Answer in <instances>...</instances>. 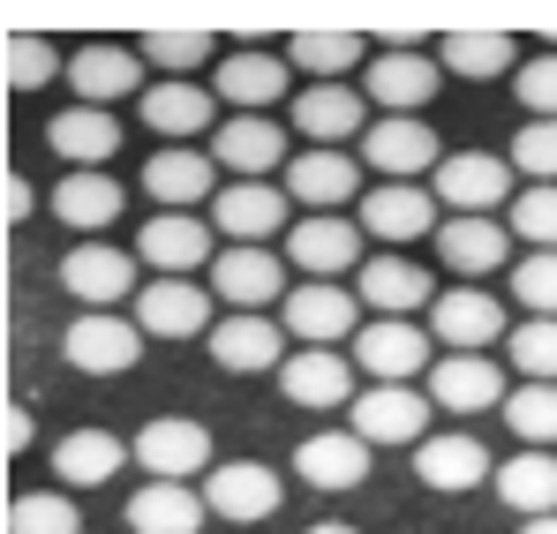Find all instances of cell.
<instances>
[{"label":"cell","instance_id":"cell-1","mask_svg":"<svg viewBox=\"0 0 557 534\" xmlns=\"http://www.w3.org/2000/svg\"><path fill=\"white\" fill-rule=\"evenodd\" d=\"M430 196H437L453 219H490L497 203L512 211V159H490V151H453V159L430 174Z\"/></svg>","mask_w":557,"mask_h":534},{"label":"cell","instance_id":"cell-2","mask_svg":"<svg viewBox=\"0 0 557 534\" xmlns=\"http://www.w3.org/2000/svg\"><path fill=\"white\" fill-rule=\"evenodd\" d=\"M61 355H69V369H84V376H128L144 361V332L121 309H84L61 332Z\"/></svg>","mask_w":557,"mask_h":534},{"label":"cell","instance_id":"cell-3","mask_svg":"<svg viewBox=\"0 0 557 534\" xmlns=\"http://www.w3.org/2000/svg\"><path fill=\"white\" fill-rule=\"evenodd\" d=\"M286 188L272 181H226L211 196V234H226V249H264L278 226H286Z\"/></svg>","mask_w":557,"mask_h":534},{"label":"cell","instance_id":"cell-4","mask_svg":"<svg viewBox=\"0 0 557 534\" xmlns=\"http://www.w3.org/2000/svg\"><path fill=\"white\" fill-rule=\"evenodd\" d=\"M430 339L453 347V355H482V347L512 339V332H505V301L482 294V286H453V294H437V301H430Z\"/></svg>","mask_w":557,"mask_h":534},{"label":"cell","instance_id":"cell-5","mask_svg":"<svg viewBox=\"0 0 557 534\" xmlns=\"http://www.w3.org/2000/svg\"><path fill=\"white\" fill-rule=\"evenodd\" d=\"M278 497H286V482H278L272 467H257V459H226V467L203 474V505H211V520H226V527L272 520Z\"/></svg>","mask_w":557,"mask_h":534},{"label":"cell","instance_id":"cell-6","mask_svg":"<svg viewBox=\"0 0 557 534\" xmlns=\"http://www.w3.org/2000/svg\"><path fill=\"white\" fill-rule=\"evenodd\" d=\"M211 294L234 309V316H264V301H286V257L272 249H219L211 264Z\"/></svg>","mask_w":557,"mask_h":534},{"label":"cell","instance_id":"cell-7","mask_svg":"<svg viewBox=\"0 0 557 534\" xmlns=\"http://www.w3.org/2000/svg\"><path fill=\"white\" fill-rule=\"evenodd\" d=\"M211 286H188V278H151L136 294V332L144 339H211Z\"/></svg>","mask_w":557,"mask_h":534},{"label":"cell","instance_id":"cell-8","mask_svg":"<svg viewBox=\"0 0 557 534\" xmlns=\"http://www.w3.org/2000/svg\"><path fill=\"white\" fill-rule=\"evenodd\" d=\"M437 407H422V392H407V384H370L355 407H347V430L362 437V445H422V422H430Z\"/></svg>","mask_w":557,"mask_h":534},{"label":"cell","instance_id":"cell-9","mask_svg":"<svg viewBox=\"0 0 557 534\" xmlns=\"http://www.w3.org/2000/svg\"><path fill=\"white\" fill-rule=\"evenodd\" d=\"M61 286L84 301V309H121V294H144L136 286V257L113 249V241H84L61 257Z\"/></svg>","mask_w":557,"mask_h":534},{"label":"cell","instance_id":"cell-10","mask_svg":"<svg viewBox=\"0 0 557 534\" xmlns=\"http://www.w3.org/2000/svg\"><path fill=\"white\" fill-rule=\"evenodd\" d=\"M128 451H136V467H144L151 482H188V474H211V430H203V422H182V414L151 422V430H144Z\"/></svg>","mask_w":557,"mask_h":534},{"label":"cell","instance_id":"cell-11","mask_svg":"<svg viewBox=\"0 0 557 534\" xmlns=\"http://www.w3.org/2000/svg\"><path fill=\"white\" fill-rule=\"evenodd\" d=\"M437 76H445V69H437L430 53L392 46V53L370 61V105H384V121H414V105L437 98Z\"/></svg>","mask_w":557,"mask_h":534},{"label":"cell","instance_id":"cell-12","mask_svg":"<svg viewBox=\"0 0 557 534\" xmlns=\"http://www.w3.org/2000/svg\"><path fill=\"white\" fill-rule=\"evenodd\" d=\"M362 166H376L384 181H414V174H437L445 151H437V128L414 113V121H376L362 136Z\"/></svg>","mask_w":557,"mask_h":534},{"label":"cell","instance_id":"cell-13","mask_svg":"<svg viewBox=\"0 0 557 534\" xmlns=\"http://www.w3.org/2000/svg\"><path fill=\"white\" fill-rule=\"evenodd\" d=\"M136 257L159 271V278H188V271H211V264H219L211 226H203V219H188V211H159V219L144 226Z\"/></svg>","mask_w":557,"mask_h":534},{"label":"cell","instance_id":"cell-14","mask_svg":"<svg viewBox=\"0 0 557 534\" xmlns=\"http://www.w3.org/2000/svg\"><path fill=\"white\" fill-rule=\"evenodd\" d=\"M211 166H226L234 181H264L272 166H286V128L264 113H234L211 136Z\"/></svg>","mask_w":557,"mask_h":534},{"label":"cell","instance_id":"cell-15","mask_svg":"<svg viewBox=\"0 0 557 534\" xmlns=\"http://www.w3.org/2000/svg\"><path fill=\"white\" fill-rule=\"evenodd\" d=\"M437 226L445 219H437V196L422 181H384L362 196V234H376V241H422Z\"/></svg>","mask_w":557,"mask_h":534},{"label":"cell","instance_id":"cell-16","mask_svg":"<svg viewBox=\"0 0 557 534\" xmlns=\"http://www.w3.org/2000/svg\"><path fill=\"white\" fill-rule=\"evenodd\" d=\"M505 369L490 355H445L430 369V407L437 414H482V407H505Z\"/></svg>","mask_w":557,"mask_h":534},{"label":"cell","instance_id":"cell-17","mask_svg":"<svg viewBox=\"0 0 557 534\" xmlns=\"http://www.w3.org/2000/svg\"><path fill=\"white\" fill-rule=\"evenodd\" d=\"M46 144H53L61 166H76V174H106V159L121 151V121H113L106 105H69V113L46 121Z\"/></svg>","mask_w":557,"mask_h":534},{"label":"cell","instance_id":"cell-18","mask_svg":"<svg viewBox=\"0 0 557 534\" xmlns=\"http://www.w3.org/2000/svg\"><path fill=\"white\" fill-rule=\"evenodd\" d=\"M211 361L234 369V376H264V369H286V324L272 316H219L211 324Z\"/></svg>","mask_w":557,"mask_h":534},{"label":"cell","instance_id":"cell-19","mask_svg":"<svg viewBox=\"0 0 557 534\" xmlns=\"http://www.w3.org/2000/svg\"><path fill=\"white\" fill-rule=\"evenodd\" d=\"M278 309H286V316H278L286 339H301V347H339V339L355 332V294H347V286H324V278H317V286H294Z\"/></svg>","mask_w":557,"mask_h":534},{"label":"cell","instance_id":"cell-20","mask_svg":"<svg viewBox=\"0 0 557 534\" xmlns=\"http://www.w3.org/2000/svg\"><path fill=\"white\" fill-rule=\"evenodd\" d=\"M362 188V166L339 159V151H301L286 166V203H301L309 219H339V203Z\"/></svg>","mask_w":557,"mask_h":534},{"label":"cell","instance_id":"cell-21","mask_svg":"<svg viewBox=\"0 0 557 534\" xmlns=\"http://www.w3.org/2000/svg\"><path fill=\"white\" fill-rule=\"evenodd\" d=\"M69 84H76L84 105L136 98V90H144V53H136V46H76V53H69Z\"/></svg>","mask_w":557,"mask_h":534},{"label":"cell","instance_id":"cell-22","mask_svg":"<svg viewBox=\"0 0 557 534\" xmlns=\"http://www.w3.org/2000/svg\"><path fill=\"white\" fill-rule=\"evenodd\" d=\"M355 361H362V376H376V384H407V376H422L430 339H422V324H407V316H376V324H362Z\"/></svg>","mask_w":557,"mask_h":534},{"label":"cell","instance_id":"cell-23","mask_svg":"<svg viewBox=\"0 0 557 534\" xmlns=\"http://www.w3.org/2000/svg\"><path fill=\"white\" fill-rule=\"evenodd\" d=\"M414 474L437 497H467V489H482V474H497V459L482 451V437H422L414 445Z\"/></svg>","mask_w":557,"mask_h":534},{"label":"cell","instance_id":"cell-24","mask_svg":"<svg viewBox=\"0 0 557 534\" xmlns=\"http://www.w3.org/2000/svg\"><path fill=\"white\" fill-rule=\"evenodd\" d=\"M355 257H362V226L355 219H301V226H286V264L309 271V278H339Z\"/></svg>","mask_w":557,"mask_h":534},{"label":"cell","instance_id":"cell-25","mask_svg":"<svg viewBox=\"0 0 557 534\" xmlns=\"http://www.w3.org/2000/svg\"><path fill=\"white\" fill-rule=\"evenodd\" d=\"M278 392H286V407H347L355 399V369L332 347H301L278 369Z\"/></svg>","mask_w":557,"mask_h":534},{"label":"cell","instance_id":"cell-26","mask_svg":"<svg viewBox=\"0 0 557 534\" xmlns=\"http://www.w3.org/2000/svg\"><path fill=\"white\" fill-rule=\"evenodd\" d=\"M294 467H301L309 489L339 497V489H362V474H370V445H362L355 430H324V437H301Z\"/></svg>","mask_w":557,"mask_h":534},{"label":"cell","instance_id":"cell-27","mask_svg":"<svg viewBox=\"0 0 557 534\" xmlns=\"http://www.w3.org/2000/svg\"><path fill=\"white\" fill-rule=\"evenodd\" d=\"M144 188H151V203H159V211H188V203L219 196V166H211V151L166 144V151L144 166Z\"/></svg>","mask_w":557,"mask_h":534},{"label":"cell","instance_id":"cell-28","mask_svg":"<svg viewBox=\"0 0 557 534\" xmlns=\"http://www.w3.org/2000/svg\"><path fill=\"white\" fill-rule=\"evenodd\" d=\"M437 257L460 271V278H490V271H505V257H512V226H497V219H445L437 226Z\"/></svg>","mask_w":557,"mask_h":534},{"label":"cell","instance_id":"cell-29","mask_svg":"<svg viewBox=\"0 0 557 534\" xmlns=\"http://www.w3.org/2000/svg\"><path fill=\"white\" fill-rule=\"evenodd\" d=\"M211 98H219V105H242V113L278 105V98H286V61H278V53H226L219 76H211Z\"/></svg>","mask_w":557,"mask_h":534},{"label":"cell","instance_id":"cell-30","mask_svg":"<svg viewBox=\"0 0 557 534\" xmlns=\"http://www.w3.org/2000/svg\"><path fill=\"white\" fill-rule=\"evenodd\" d=\"M211 520V505L188 489V482H144L136 497H128V527L136 534H196Z\"/></svg>","mask_w":557,"mask_h":534},{"label":"cell","instance_id":"cell-31","mask_svg":"<svg viewBox=\"0 0 557 534\" xmlns=\"http://www.w3.org/2000/svg\"><path fill=\"white\" fill-rule=\"evenodd\" d=\"M144 121L159 128V136H219V98L196 84H151L144 90Z\"/></svg>","mask_w":557,"mask_h":534},{"label":"cell","instance_id":"cell-32","mask_svg":"<svg viewBox=\"0 0 557 534\" xmlns=\"http://www.w3.org/2000/svg\"><path fill=\"white\" fill-rule=\"evenodd\" d=\"M497 497L520 520H557V451H520L497 467Z\"/></svg>","mask_w":557,"mask_h":534},{"label":"cell","instance_id":"cell-33","mask_svg":"<svg viewBox=\"0 0 557 534\" xmlns=\"http://www.w3.org/2000/svg\"><path fill=\"white\" fill-rule=\"evenodd\" d=\"M294 128H301L317 151H332L339 136H362V98L347 84H309L301 105H294Z\"/></svg>","mask_w":557,"mask_h":534},{"label":"cell","instance_id":"cell-34","mask_svg":"<svg viewBox=\"0 0 557 534\" xmlns=\"http://www.w3.org/2000/svg\"><path fill=\"white\" fill-rule=\"evenodd\" d=\"M362 301H370L376 316H414L422 301H437L430 294V271L407 264V257H370L362 264Z\"/></svg>","mask_w":557,"mask_h":534},{"label":"cell","instance_id":"cell-35","mask_svg":"<svg viewBox=\"0 0 557 534\" xmlns=\"http://www.w3.org/2000/svg\"><path fill=\"white\" fill-rule=\"evenodd\" d=\"M53 219H61V226H76V234L113 226V219H121V181H113V174H69V181H53Z\"/></svg>","mask_w":557,"mask_h":534},{"label":"cell","instance_id":"cell-36","mask_svg":"<svg viewBox=\"0 0 557 534\" xmlns=\"http://www.w3.org/2000/svg\"><path fill=\"white\" fill-rule=\"evenodd\" d=\"M121 459H136V451H121V437H106V430H76V437H61V451H53V467H61L69 489H98V482H113Z\"/></svg>","mask_w":557,"mask_h":534},{"label":"cell","instance_id":"cell-37","mask_svg":"<svg viewBox=\"0 0 557 534\" xmlns=\"http://www.w3.org/2000/svg\"><path fill=\"white\" fill-rule=\"evenodd\" d=\"M437 69H453V76H520V46L512 38H497V30H460V38H445L437 46Z\"/></svg>","mask_w":557,"mask_h":534},{"label":"cell","instance_id":"cell-38","mask_svg":"<svg viewBox=\"0 0 557 534\" xmlns=\"http://www.w3.org/2000/svg\"><path fill=\"white\" fill-rule=\"evenodd\" d=\"M286 69H301V76H317V84H339L347 69H362V38H355V30H301V38L286 46Z\"/></svg>","mask_w":557,"mask_h":534},{"label":"cell","instance_id":"cell-39","mask_svg":"<svg viewBox=\"0 0 557 534\" xmlns=\"http://www.w3.org/2000/svg\"><path fill=\"white\" fill-rule=\"evenodd\" d=\"M505 422H512V437L528 451H550L557 445V384H520L505 399Z\"/></svg>","mask_w":557,"mask_h":534},{"label":"cell","instance_id":"cell-40","mask_svg":"<svg viewBox=\"0 0 557 534\" xmlns=\"http://www.w3.org/2000/svg\"><path fill=\"white\" fill-rule=\"evenodd\" d=\"M136 53L151 69H166V84H188V69L211 61V38L203 30H151V38H136Z\"/></svg>","mask_w":557,"mask_h":534},{"label":"cell","instance_id":"cell-41","mask_svg":"<svg viewBox=\"0 0 557 534\" xmlns=\"http://www.w3.org/2000/svg\"><path fill=\"white\" fill-rule=\"evenodd\" d=\"M8 527L15 534H76L84 512H76V497H61V489H23L15 512H8Z\"/></svg>","mask_w":557,"mask_h":534},{"label":"cell","instance_id":"cell-42","mask_svg":"<svg viewBox=\"0 0 557 534\" xmlns=\"http://www.w3.org/2000/svg\"><path fill=\"white\" fill-rule=\"evenodd\" d=\"M505 347H512V369L528 384H557V316H528Z\"/></svg>","mask_w":557,"mask_h":534},{"label":"cell","instance_id":"cell-43","mask_svg":"<svg viewBox=\"0 0 557 534\" xmlns=\"http://www.w3.org/2000/svg\"><path fill=\"white\" fill-rule=\"evenodd\" d=\"M505 159H512V174H528V188H557V121H528Z\"/></svg>","mask_w":557,"mask_h":534},{"label":"cell","instance_id":"cell-44","mask_svg":"<svg viewBox=\"0 0 557 534\" xmlns=\"http://www.w3.org/2000/svg\"><path fill=\"white\" fill-rule=\"evenodd\" d=\"M505 226H512L528 249H557V188H520L512 211H505Z\"/></svg>","mask_w":557,"mask_h":534},{"label":"cell","instance_id":"cell-45","mask_svg":"<svg viewBox=\"0 0 557 534\" xmlns=\"http://www.w3.org/2000/svg\"><path fill=\"white\" fill-rule=\"evenodd\" d=\"M512 294H520L528 316H557V249L520 257V264H512Z\"/></svg>","mask_w":557,"mask_h":534},{"label":"cell","instance_id":"cell-46","mask_svg":"<svg viewBox=\"0 0 557 534\" xmlns=\"http://www.w3.org/2000/svg\"><path fill=\"white\" fill-rule=\"evenodd\" d=\"M53 69H61V46H46V38H15L8 46V84L15 90H38Z\"/></svg>","mask_w":557,"mask_h":534},{"label":"cell","instance_id":"cell-47","mask_svg":"<svg viewBox=\"0 0 557 534\" xmlns=\"http://www.w3.org/2000/svg\"><path fill=\"white\" fill-rule=\"evenodd\" d=\"M520 105L535 113V121H557V53H543V61H520Z\"/></svg>","mask_w":557,"mask_h":534},{"label":"cell","instance_id":"cell-48","mask_svg":"<svg viewBox=\"0 0 557 534\" xmlns=\"http://www.w3.org/2000/svg\"><path fill=\"white\" fill-rule=\"evenodd\" d=\"M30 203H38V188L30 181H8V219H30Z\"/></svg>","mask_w":557,"mask_h":534},{"label":"cell","instance_id":"cell-49","mask_svg":"<svg viewBox=\"0 0 557 534\" xmlns=\"http://www.w3.org/2000/svg\"><path fill=\"white\" fill-rule=\"evenodd\" d=\"M23 445H30V414L15 407V414H8V451H23Z\"/></svg>","mask_w":557,"mask_h":534},{"label":"cell","instance_id":"cell-50","mask_svg":"<svg viewBox=\"0 0 557 534\" xmlns=\"http://www.w3.org/2000/svg\"><path fill=\"white\" fill-rule=\"evenodd\" d=\"M301 534H362V527H347V520H317V527H301Z\"/></svg>","mask_w":557,"mask_h":534},{"label":"cell","instance_id":"cell-51","mask_svg":"<svg viewBox=\"0 0 557 534\" xmlns=\"http://www.w3.org/2000/svg\"><path fill=\"white\" fill-rule=\"evenodd\" d=\"M520 534H557V520H528V527H520Z\"/></svg>","mask_w":557,"mask_h":534}]
</instances>
